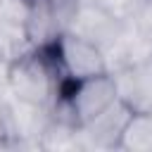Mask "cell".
<instances>
[{"instance_id":"3957f363","label":"cell","mask_w":152,"mask_h":152,"mask_svg":"<svg viewBox=\"0 0 152 152\" xmlns=\"http://www.w3.org/2000/svg\"><path fill=\"white\" fill-rule=\"evenodd\" d=\"M62 93L69 97V102L78 116V124L95 119L102 109H107L114 100H119L116 83L109 71H102V74H95L88 78H78V81H66Z\"/></svg>"},{"instance_id":"2e32d148","label":"cell","mask_w":152,"mask_h":152,"mask_svg":"<svg viewBox=\"0 0 152 152\" xmlns=\"http://www.w3.org/2000/svg\"><path fill=\"white\" fill-rule=\"evenodd\" d=\"M150 112H152V109H150Z\"/></svg>"},{"instance_id":"277c9868","label":"cell","mask_w":152,"mask_h":152,"mask_svg":"<svg viewBox=\"0 0 152 152\" xmlns=\"http://www.w3.org/2000/svg\"><path fill=\"white\" fill-rule=\"evenodd\" d=\"M133 109L124 100H114L107 109H102L95 119L78 126V145L83 152L93 150H119L121 131L131 119Z\"/></svg>"},{"instance_id":"5bb4252c","label":"cell","mask_w":152,"mask_h":152,"mask_svg":"<svg viewBox=\"0 0 152 152\" xmlns=\"http://www.w3.org/2000/svg\"><path fill=\"white\" fill-rule=\"evenodd\" d=\"M0 150H19V147H17V140L10 135V128H7V119H5L2 102H0Z\"/></svg>"},{"instance_id":"9a60e30c","label":"cell","mask_w":152,"mask_h":152,"mask_svg":"<svg viewBox=\"0 0 152 152\" xmlns=\"http://www.w3.org/2000/svg\"><path fill=\"white\" fill-rule=\"evenodd\" d=\"M7 64L5 59H0V102L10 95V86H7Z\"/></svg>"},{"instance_id":"6da1fadb","label":"cell","mask_w":152,"mask_h":152,"mask_svg":"<svg viewBox=\"0 0 152 152\" xmlns=\"http://www.w3.org/2000/svg\"><path fill=\"white\" fill-rule=\"evenodd\" d=\"M66 81L69 78L59 66L52 43L43 48H28L7 64L10 95L40 107H50V102L66 86Z\"/></svg>"},{"instance_id":"8fae6325","label":"cell","mask_w":152,"mask_h":152,"mask_svg":"<svg viewBox=\"0 0 152 152\" xmlns=\"http://www.w3.org/2000/svg\"><path fill=\"white\" fill-rule=\"evenodd\" d=\"M38 150H52V152H76V150H81L78 126H69V124H59V121L50 119L48 128L40 135Z\"/></svg>"},{"instance_id":"7c38bea8","label":"cell","mask_w":152,"mask_h":152,"mask_svg":"<svg viewBox=\"0 0 152 152\" xmlns=\"http://www.w3.org/2000/svg\"><path fill=\"white\" fill-rule=\"evenodd\" d=\"M90 2H97L100 7H104L107 12H112L116 19L126 21V19L135 17L138 7H140L145 0H90Z\"/></svg>"},{"instance_id":"8992f818","label":"cell","mask_w":152,"mask_h":152,"mask_svg":"<svg viewBox=\"0 0 152 152\" xmlns=\"http://www.w3.org/2000/svg\"><path fill=\"white\" fill-rule=\"evenodd\" d=\"M2 109H5L10 135L17 140V147L19 150H38L40 135L50 124V109L33 104V102H24L12 95H7L2 100Z\"/></svg>"},{"instance_id":"9c48e42d","label":"cell","mask_w":152,"mask_h":152,"mask_svg":"<svg viewBox=\"0 0 152 152\" xmlns=\"http://www.w3.org/2000/svg\"><path fill=\"white\" fill-rule=\"evenodd\" d=\"M102 55H104V62H107V71L112 74V71H119L124 66L152 59V43L142 36V31L138 28V24L131 17V19L124 21L119 38Z\"/></svg>"},{"instance_id":"52a82bcc","label":"cell","mask_w":152,"mask_h":152,"mask_svg":"<svg viewBox=\"0 0 152 152\" xmlns=\"http://www.w3.org/2000/svg\"><path fill=\"white\" fill-rule=\"evenodd\" d=\"M124 21L116 19L112 12H107L104 7H100L97 2L90 0H81L71 24H69V33L97 45L102 52L119 38Z\"/></svg>"},{"instance_id":"30bf717a","label":"cell","mask_w":152,"mask_h":152,"mask_svg":"<svg viewBox=\"0 0 152 152\" xmlns=\"http://www.w3.org/2000/svg\"><path fill=\"white\" fill-rule=\"evenodd\" d=\"M124 152H152V112H133L119 140Z\"/></svg>"},{"instance_id":"4fadbf2b","label":"cell","mask_w":152,"mask_h":152,"mask_svg":"<svg viewBox=\"0 0 152 152\" xmlns=\"http://www.w3.org/2000/svg\"><path fill=\"white\" fill-rule=\"evenodd\" d=\"M133 21H135V24H138V28L142 31V36L152 43V0H145V2L138 7V12H135Z\"/></svg>"},{"instance_id":"5b68a950","label":"cell","mask_w":152,"mask_h":152,"mask_svg":"<svg viewBox=\"0 0 152 152\" xmlns=\"http://www.w3.org/2000/svg\"><path fill=\"white\" fill-rule=\"evenodd\" d=\"M52 48H55L59 66L69 81H78V78H88V76L107 71V62H104L102 50L97 45L69 33V31H64L52 43Z\"/></svg>"},{"instance_id":"ba28073f","label":"cell","mask_w":152,"mask_h":152,"mask_svg":"<svg viewBox=\"0 0 152 152\" xmlns=\"http://www.w3.org/2000/svg\"><path fill=\"white\" fill-rule=\"evenodd\" d=\"M112 76L116 83L119 100H124L133 112L152 109V59L112 71Z\"/></svg>"},{"instance_id":"7a4b0ae2","label":"cell","mask_w":152,"mask_h":152,"mask_svg":"<svg viewBox=\"0 0 152 152\" xmlns=\"http://www.w3.org/2000/svg\"><path fill=\"white\" fill-rule=\"evenodd\" d=\"M81 0H26V21L24 31L31 48H43L55 43L78 10Z\"/></svg>"}]
</instances>
